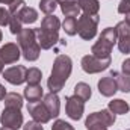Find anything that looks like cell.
I'll return each mask as SVG.
<instances>
[{
  "mask_svg": "<svg viewBox=\"0 0 130 130\" xmlns=\"http://www.w3.org/2000/svg\"><path fill=\"white\" fill-rule=\"evenodd\" d=\"M73 70V62L71 58L67 55H58L55 62H53V68H52V74L47 80V86L50 89V92H59L64 85L67 83L70 74Z\"/></svg>",
  "mask_w": 130,
  "mask_h": 130,
  "instance_id": "6da1fadb",
  "label": "cell"
},
{
  "mask_svg": "<svg viewBox=\"0 0 130 130\" xmlns=\"http://www.w3.org/2000/svg\"><path fill=\"white\" fill-rule=\"evenodd\" d=\"M59 29H61V21L55 15H47L41 21V27H36V41L41 48L50 50L55 47V44L59 41Z\"/></svg>",
  "mask_w": 130,
  "mask_h": 130,
  "instance_id": "7a4b0ae2",
  "label": "cell"
},
{
  "mask_svg": "<svg viewBox=\"0 0 130 130\" xmlns=\"http://www.w3.org/2000/svg\"><path fill=\"white\" fill-rule=\"evenodd\" d=\"M17 44L23 53V58L29 62H33L39 58L41 47L36 41L35 29H23L17 35Z\"/></svg>",
  "mask_w": 130,
  "mask_h": 130,
  "instance_id": "3957f363",
  "label": "cell"
},
{
  "mask_svg": "<svg viewBox=\"0 0 130 130\" xmlns=\"http://www.w3.org/2000/svg\"><path fill=\"white\" fill-rule=\"evenodd\" d=\"M118 42V35L115 27H106L100 35L98 41L92 45L91 53L97 58H110L113 45Z\"/></svg>",
  "mask_w": 130,
  "mask_h": 130,
  "instance_id": "277c9868",
  "label": "cell"
},
{
  "mask_svg": "<svg viewBox=\"0 0 130 130\" xmlns=\"http://www.w3.org/2000/svg\"><path fill=\"white\" fill-rule=\"evenodd\" d=\"M100 21L98 15H80L77 20V33L82 39L89 41L97 35V26Z\"/></svg>",
  "mask_w": 130,
  "mask_h": 130,
  "instance_id": "5b68a950",
  "label": "cell"
},
{
  "mask_svg": "<svg viewBox=\"0 0 130 130\" xmlns=\"http://www.w3.org/2000/svg\"><path fill=\"white\" fill-rule=\"evenodd\" d=\"M110 65V58H97L94 55H86L82 58V70L88 74H95L107 70Z\"/></svg>",
  "mask_w": 130,
  "mask_h": 130,
  "instance_id": "8992f818",
  "label": "cell"
},
{
  "mask_svg": "<svg viewBox=\"0 0 130 130\" xmlns=\"http://www.w3.org/2000/svg\"><path fill=\"white\" fill-rule=\"evenodd\" d=\"M0 123H2V126L18 130L23 126V113L17 107H5L2 112V117H0Z\"/></svg>",
  "mask_w": 130,
  "mask_h": 130,
  "instance_id": "52a82bcc",
  "label": "cell"
},
{
  "mask_svg": "<svg viewBox=\"0 0 130 130\" xmlns=\"http://www.w3.org/2000/svg\"><path fill=\"white\" fill-rule=\"evenodd\" d=\"M65 110H67V115L74 120V121H79L82 117H83V110H85V101L80 100L76 95H71V97L65 98Z\"/></svg>",
  "mask_w": 130,
  "mask_h": 130,
  "instance_id": "ba28073f",
  "label": "cell"
},
{
  "mask_svg": "<svg viewBox=\"0 0 130 130\" xmlns=\"http://www.w3.org/2000/svg\"><path fill=\"white\" fill-rule=\"evenodd\" d=\"M115 120H117L115 113H112L109 109H103V110H100V112H94V113H91V115L86 118L85 126L101 124V126H104V127H110V126L115 124Z\"/></svg>",
  "mask_w": 130,
  "mask_h": 130,
  "instance_id": "9c48e42d",
  "label": "cell"
},
{
  "mask_svg": "<svg viewBox=\"0 0 130 130\" xmlns=\"http://www.w3.org/2000/svg\"><path fill=\"white\" fill-rule=\"evenodd\" d=\"M27 112L30 113V117H32L33 121H36V123H39V124H45V123H48V121L52 120L48 110H47L45 106H44V103L39 101V100H38V101H29V104H27Z\"/></svg>",
  "mask_w": 130,
  "mask_h": 130,
  "instance_id": "30bf717a",
  "label": "cell"
},
{
  "mask_svg": "<svg viewBox=\"0 0 130 130\" xmlns=\"http://www.w3.org/2000/svg\"><path fill=\"white\" fill-rule=\"evenodd\" d=\"M26 74H27V68L23 65H15L11 67L8 70L3 71V77L6 82H9L11 85H21L26 82Z\"/></svg>",
  "mask_w": 130,
  "mask_h": 130,
  "instance_id": "8fae6325",
  "label": "cell"
},
{
  "mask_svg": "<svg viewBox=\"0 0 130 130\" xmlns=\"http://www.w3.org/2000/svg\"><path fill=\"white\" fill-rule=\"evenodd\" d=\"M20 47L15 44V42H6L2 48H0V56L3 59V62L8 65V64H14L20 59Z\"/></svg>",
  "mask_w": 130,
  "mask_h": 130,
  "instance_id": "7c38bea8",
  "label": "cell"
},
{
  "mask_svg": "<svg viewBox=\"0 0 130 130\" xmlns=\"http://www.w3.org/2000/svg\"><path fill=\"white\" fill-rule=\"evenodd\" d=\"M117 91H118V85L112 76H106L98 80V92L103 97H112Z\"/></svg>",
  "mask_w": 130,
  "mask_h": 130,
  "instance_id": "4fadbf2b",
  "label": "cell"
},
{
  "mask_svg": "<svg viewBox=\"0 0 130 130\" xmlns=\"http://www.w3.org/2000/svg\"><path fill=\"white\" fill-rule=\"evenodd\" d=\"M45 109L48 110L50 117L52 118H56L59 115V110H61V100L58 97L56 92H48L47 95H44V100H42Z\"/></svg>",
  "mask_w": 130,
  "mask_h": 130,
  "instance_id": "5bb4252c",
  "label": "cell"
},
{
  "mask_svg": "<svg viewBox=\"0 0 130 130\" xmlns=\"http://www.w3.org/2000/svg\"><path fill=\"white\" fill-rule=\"evenodd\" d=\"M12 15H17L23 24H32L38 20V11L30 6H24L18 11V14H12Z\"/></svg>",
  "mask_w": 130,
  "mask_h": 130,
  "instance_id": "9a60e30c",
  "label": "cell"
},
{
  "mask_svg": "<svg viewBox=\"0 0 130 130\" xmlns=\"http://www.w3.org/2000/svg\"><path fill=\"white\" fill-rule=\"evenodd\" d=\"M59 5H61V11L65 17H77L80 14V6L77 0H62L59 2Z\"/></svg>",
  "mask_w": 130,
  "mask_h": 130,
  "instance_id": "2e32d148",
  "label": "cell"
},
{
  "mask_svg": "<svg viewBox=\"0 0 130 130\" xmlns=\"http://www.w3.org/2000/svg\"><path fill=\"white\" fill-rule=\"evenodd\" d=\"M110 76L117 80L118 89L123 92H130V74L126 73H118V71H110Z\"/></svg>",
  "mask_w": 130,
  "mask_h": 130,
  "instance_id": "e0dca14e",
  "label": "cell"
},
{
  "mask_svg": "<svg viewBox=\"0 0 130 130\" xmlns=\"http://www.w3.org/2000/svg\"><path fill=\"white\" fill-rule=\"evenodd\" d=\"M107 109H109L112 113H115V115H124V113H127L130 110V106H129L127 101H124V100H121V98H115V100L109 101Z\"/></svg>",
  "mask_w": 130,
  "mask_h": 130,
  "instance_id": "ac0fdd59",
  "label": "cell"
},
{
  "mask_svg": "<svg viewBox=\"0 0 130 130\" xmlns=\"http://www.w3.org/2000/svg\"><path fill=\"white\" fill-rule=\"evenodd\" d=\"M80 11H83V14L86 15H97L98 9H100V3L98 0H77Z\"/></svg>",
  "mask_w": 130,
  "mask_h": 130,
  "instance_id": "d6986e66",
  "label": "cell"
},
{
  "mask_svg": "<svg viewBox=\"0 0 130 130\" xmlns=\"http://www.w3.org/2000/svg\"><path fill=\"white\" fill-rule=\"evenodd\" d=\"M44 95L42 86L41 85H27L24 88V97L27 101H38Z\"/></svg>",
  "mask_w": 130,
  "mask_h": 130,
  "instance_id": "ffe728a7",
  "label": "cell"
},
{
  "mask_svg": "<svg viewBox=\"0 0 130 130\" xmlns=\"http://www.w3.org/2000/svg\"><path fill=\"white\" fill-rule=\"evenodd\" d=\"M91 94H92L91 86L88 83H85V82H80V83H77L74 86V95L79 97L80 100H83V101H88L91 98Z\"/></svg>",
  "mask_w": 130,
  "mask_h": 130,
  "instance_id": "44dd1931",
  "label": "cell"
},
{
  "mask_svg": "<svg viewBox=\"0 0 130 130\" xmlns=\"http://www.w3.org/2000/svg\"><path fill=\"white\" fill-rule=\"evenodd\" d=\"M23 106V97L17 92H9L5 97V107H17L21 109Z\"/></svg>",
  "mask_w": 130,
  "mask_h": 130,
  "instance_id": "7402d4cb",
  "label": "cell"
},
{
  "mask_svg": "<svg viewBox=\"0 0 130 130\" xmlns=\"http://www.w3.org/2000/svg\"><path fill=\"white\" fill-rule=\"evenodd\" d=\"M42 79V74H41V70H38L36 67H32L27 70V74H26V82L27 85H39Z\"/></svg>",
  "mask_w": 130,
  "mask_h": 130,
  "instance_id": "603a6c76",
  "label": "cell"
},
{
  "mask_svg": "<svg viewBox=\"0 0 130 130\" xmlns=\"http://www.w3.org/2000/svg\"><path fill=\"white\" fill-rule=\"evenodd\" d=\"M62 27H64L67 35H70V36L76 35L77 33V18L76 17H65Z\"/></svg>",
  "mask_w": 130,
  "mask_h": 130,
  "instance_id": "cb8c5ba5",
  "label": "cell"
},
{
  "mask_svg": "<svg viewBox=\"0 0 130 130\" xmlns=\"http://www.w3.org/2000/svg\"><path fill=\"white\" fill-rule=\"evenodd\" d=\"M58 5H59L58 0H41L39 2V9L45 15H52L55 12V9L58 8Z\"/></svg>",
  "mask_w": 130,
  "mask_h": 130,
  "instance_id": "d4e9b609",
  "label": "cell"
},
{
  "mask_svg": "<svg viewBox=\"0 0 130 130\" xmlns=\"http://www.w3.org/2000/svg\"><path fill=\"white\" fill-rule=\"evenodd\" d=\"M9 29H11V33H12V35H18V33L23 30V23H21V20H20L17 15H11Z\"/></svg>",
  "mask_w": 130,
  "mask_h": 130,
  "instance_id": "484cf974",
  "label": "cell"
},
{
  "mask_svg": "<svg viewBox=\"0 0 130 130\" xmlns=\"http://www.w3.org/2000/svg\"><path fill=\"white\" fill-rule=\"evenodd\" d=\"M115 30L118 38H124V36H130V24H127L126 21H120L115 26Z\"/></svg>",
  "mask_w": 130,
  "mask_h": 130,
  "instance_id": "4316f807",
  "label": "cell"
},
{
  "mask_svg": "<svg viewBox=\"0 0 130 130\" xmlns=\"http://www.w3.org/2000/svg\"><path fill=\"white\" fill-rule=\"evenodd\" d=\"M118 48L121 53H130V36L118 38Z\"/></svg>",
  "mask_w": 130,
  "mask_h": 130,
  "instance_id": "83f0119b",
  "label": "cell"
},
{
  "mask_svg": "<svg viewBox=\"0 0 130 130\" xmlns=\"http://www.w3.org/2000/svg\"><path fill=\"white\" fill-rule=\"evenodd\" d=\"M52 130H74V127L64 120H56L52 126Z\"/></svg>",
  "mask_w": 130,
  "mask_h": 130,
  "instance_id": "f1b7e54d",
  "label": "cell"
},
{
  "mask_svg": "<svg viewBox=\"0 0 130 130\" xmlns=\"http://www.w3.org/2000/svg\"><path fill=\"white\" fill-rule=\"evenodd\" d=\"M9 20H11L9 9H5L3 6H0V26H9Z\"/></svg>",
  "mask_w": 130,
  "mask_h": 130,
  "instance_id": "f546056e",
  "label": "cell"
},
{
  "mask_svg": "<svg viewBox=\"0 0 130 130\" xmlns=\"http://www.w3.org/2000/svg\"><path fill=\"white\" fill-rule=\"evenodd\" d=\"M130 11V0H121L118 5V12L120 14H127Z\"/></svg>",
  "mask_w": 130,
  "mask_h": 130,
  "instance_id": "4dcf8cb0",
  "label": "cell"
},
{
  "mask_svg": "<svg viewBox=\"0 0 130 130\" xmlns=\"http://www.w3.org/2000/svg\"><path fill=\"white\" fill-rule=\"evenodd\" d=\"M23 130H44V129H42V126H41L39 123H36V121H29V123H26V124L23 126Z\"/></svg>",
  "mask_w": 130,
  "mask_h": 130,
  "instance_id": "1f68e13d",
  "label": "cell"
},
{
  "mask_svg": "<svg viewBox=\"0 0 130 130\" xmlns=\"http://www.w3.org/2000/svg\"><path fill=\"white\" fill-rule=\"evenodd\" d=\"M121 68H123V73L130 74V58H129V59H126V61L121 64Z\"/></svg>",
  "mask_w": 130,
  "mask_h": 130,
  "instance_id": "d6a6232c",
  "label": "cell"
},
{
  "mask_svg": "<svg viewBox=\"0 0 130 130\" xmlns=\"http://www.w3.org/2000/svg\"><path fill=\"white\" fill-rule=\"evenodd\" d=\"M6 97V89H5V86L0 83V100H5Z\"/></svg>",
  "mask_w": 130,
  "mask_h": 130,
  "instance_id": "836d02e7",
  "label": "cell"
},
{
  "mask_svg": "<svg viewBox=\"0 0 130 130\" xmlns=\"http://www.w3.org/2000/svg\"><path fill=\"white\" fill-rule=\"evenodd\" d=\"M14 2H17V0H0L2 5H12Z\"/></svg>",
  "mask_w": 130,
  "mask_h": 130,
  "instance_id": "e575fe53",
  "label": "cell"
},
{
  "mask_svg": "<svg viewBox=\"0 0 130 130\" xmlns=\"http://www.w3.org/2000/svg\"><path fill=\"white\" fill-rule=\"evenodd\" d=\"M124 15H126V18H124V21H126L127 24H130V11L127 12V14H124Z\"/></svg>",
  "mask_w": 130,
  "mask_h": 130,
  "instance_id": "d590c367",
  "label": "cell"
},
{
  "mask_svg": "<svg viewBox=\"0 0 130 130\" xmlns=\"http://www.w3.org/2000/svg\"><path fill=\"white\" fill-rule=\"evenodd\" d=\"M3 65H5V62H3V59H2V56H0V74L3 73Z\"/></svg>",
  "mask_w": 130,
  "mask_h": 130,
  "instance_id": "8d00e7d4",
  "label": "cell"
},
{
  "mask_svg": "<svg viewBox=\"0 0 130 130\" xmlns=\"http://www.w3.org/2000/svg\"><path fill=\"white\" fill-rule=\"evenodd\" d=\"M0 130H15V129H12V127H6V126H3V127H2Z\"/></svg>",
  "mask_w": 130,
  "mask_h": 130,
  "instance_id": "74e56055",
  "label": "cell"
},
{
  "mask_svg": "<svg viewBox=\"0 0 130 130\" xmlns=\"http://www.w3.org/2000/svg\"><path fill=\"white\" fill-rule=\"evenodd\" d=\"M2 38H3V35H2V30H0V41H2Z\"/></svg>",
  "mask_w": 130,
  "mask_h": 130,
  "instance_id": "f35d334b",
  "label": "cell"
},
{
  "mask_svg": "<svg viewBox=\"0 0 130 130\" xmlns=\"http://www.w3.org/2000/svg\"><path fill=\"white\" fill-rule=\"evenodd\" d=\"M58 2H62V0H58Z\"/></svg>",
  "mask_w": 130,
  "mask_h": 130,
  "instance_id": "ab89813d",
  "label": "cell"
}]
</instances>
